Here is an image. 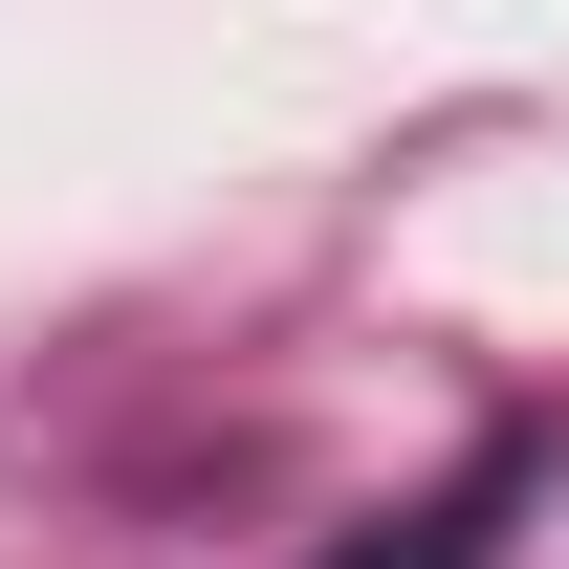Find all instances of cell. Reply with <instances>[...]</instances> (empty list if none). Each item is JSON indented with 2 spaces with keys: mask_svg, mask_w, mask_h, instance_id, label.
I'll return each instance as SVG.
<instances>
[{
  "mask_svg": "<svg viewBox=\"0 0 569 569\" xmlns=\"http://www.w3.org/2000/svg\"><path fill=\"white\" fill-rule=\"evenodd\" d=\"M526 482H548V438H482L438 503H395V526H372V548H329V569H503V503H526Z\"/></svg>",
  "mask_w": 569,
  "mask_h": 569,
  "instance_id": "6da1fadb",
  "label": "cell"
}]
</instances>
